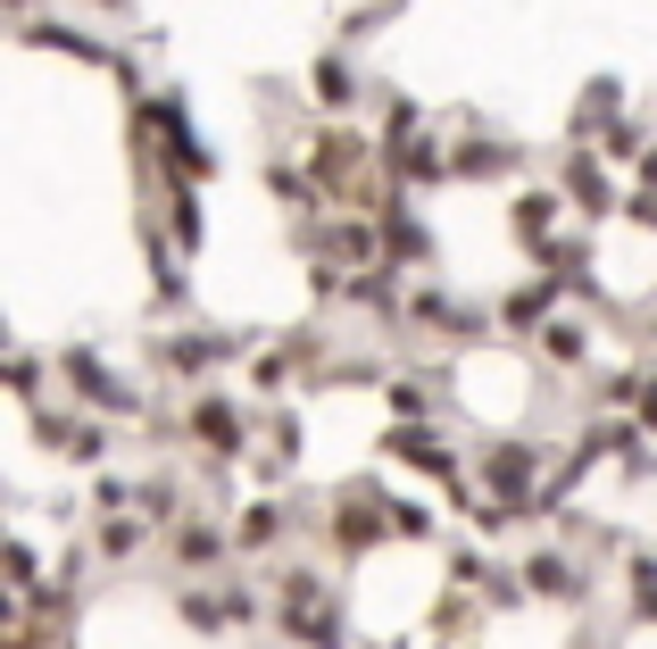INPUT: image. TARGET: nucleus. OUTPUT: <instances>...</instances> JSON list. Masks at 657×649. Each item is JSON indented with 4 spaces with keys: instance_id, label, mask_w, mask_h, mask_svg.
<instances>
[{
    "instance_id": "f257e3e1",
    "label": "nucleus",
    "mask_w": 657,
    "mask_h": 649,
    "mask_svg": "<svg viewBox=\"0 0 657 649\" xmlns=\"http://www.w3.org/2000/svg\"><path fill=\"white\" fill-rule=\"evenodd\" d=\"M191 433H200L208 450H242V433H233V408H226V400H200V408H191Z\"/></svg>"
},
{
    "instance_id": "f03ea898",
    "label": "nucleus",
    "mask_w": 657,
    "mask_h": 649,
    "mask_svg": "<svg viewBox=\"0 0 657 649\" xmlns=\"http://www.w3.org/2000/svg\"><path fill=\"white\" fill-rule=\"evenodd\" d=\"M358 158H366V151H358V134L317 142V175H325V184H350V175H358Z\"/></svg>"
},
{
    "instance_id": "7ed1b4c3",
    "label": "nucleus",
    "mask_w": 657,
    "mask_h": 649,
    "mask_svg": "<svg viewBox=\"0 0 657 649\" xmlns=\"http://www.w3.org/2000/svg\"><path fill=\"white\" fill-rule=\"evenodd\" d=\"M333 250H341V258H366V250H375V242H366V226H358V217H350V226H333Z\"/></svg>"
},
{
    "instance_id": "20e7f679",
    "label": "nucleus",
    "mask_w": 657,
    "mask_h": 649,
    "mask_svg": "<svg viewBox=\"0 0 657 649\" xmlns=\"http://www.w3.org/2000/svg\"><path fill=\"white\" fill-rule=\"evenodd\" d=\"M574 200H591V209H607V184L591 167H574Z\"/></svg>"
},
{
    "instance_id": "39448f33",
    "label": "nucleus",
    "mask_w": 657,
    "mask_h": 649,
    "mask_svg": "<svg viewBox=\"0 0 657 649\" xmlns=\"http://www.w3.org/2000/svg\"><path fill=\"white\" fill-rule=\"evenodd\" d=\"M184 558L200 566V558H217V534H200V525H184Z\"/></svg>"
},
{
    "instance_id": "423d86ee",
    "label": "nucleus",
    "mask_w": 657,
    "mask_h": 649,
    "mask_svg": "<svg viewBox=\"0 0 657 649\" xmlns=\"http://www.w3.org/2000/svg\"><path fill=\"white\" fill-rule=\"evenodd\" d=\"M640 417H649V425H657V392H649V400H640Z\"/></svg>"
},
{
    "instance_id": "0eeeda50",
    "label": "nucleus",
    "mask_w": 657,
    "mask_h": 649,
    "mask_svg": "<svg viewBox=\"0 0 657 649\" xmlns=\"http://www.w3.org/2000/svg\"><path fill=\"white\" fill-rule=\"evenodd\" d=\"M640 175H649V184H657V151H649V167H640Z\"/></svg>"
},
{
    "instance_id": "6e6552de",
    "label": "nucleus",
    "mask_w": 657,
    "mask_h": 649,
    "mask_svg": "<svg viewBox=\"0 0 657 649\" xmlns=\"http://www.w3.org/2000/svg\"><path fill=\"white\" fill-rule=\"evenodd\" d=\"M109 9H117V0H109Z\"/></svg>"
}]
</instances>
